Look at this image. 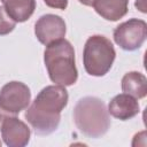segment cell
I'll list each match as a JSON object with an SVG mask.
<instances>
[{"mask_svg":"<svg viewBox=\"0 0 147 147\" xmlns=\"http://www.w3.org/2000/svg\"><path fill=\"white\" fill-rule=\"evenodd\" d=\"M115 42L124 51H136L147 38V23L144 20L130 18L117 25L113 33Z\"/></svg>","mask_w":147,"mask_h":147,"instance_id":"5","label":"cell"},{"mask_svg":"<svg viewBox=\"0 0 147 147\" xmlns=\"http://www.w3.org/2000/svg\"><path fill=\"white\" fill-rule=\"evenodd\" d=\"M8 116H13V114L6 111L5 109H2V108L0 107V126H1V124H2V122H3V119H5L6 117H8Z\"/></svg>","mask_w":147,"mask_h":147,"instance_id":"16","label":"cell"},{"mask_svg":"<svg viewBox=\"0 0 147 147\" xmlns=\"http://www.w3.org/2000/svg\"><path fill=\"white\" fill-rule=\"evenodd\" d=\"M107 110L113 117L121 121H127L139 114L140 107L136 98L122 93L115 95L110 100Z\"/></svg>","mask_w":147,"mask_h":147,"instance_id":"9","label":"cell"},{"mask_svg":"<svg viewBox=\"0 0 147 147\" xmlns=\"http://www.w3.org/2000/svg\"><path fill=\"white\" fill-rule=\"evenodd\" d=\"M82 5H84V6H88V7H92L93 6V3H94V0H78Z\"/></svg>","mask_w":147,"mask_h":147,"instance_id":"17","label":"cell"},{"mask_svg":"<svg viewBox=\"0 0 147 147\" xmlns=\"http://www.w3.org/2000/svg\"><path fill=\"white\" fill-rule=\"evenodd\" d=\"M122 91L136 99H142L147 95V78L139 71L126 72L122 78Z\"/></svg>","mask_w":147,"mask_h":147,"instance_id":"12","label":"cell"},{"mask_svg":"<svg viewBox=\"0 0 147 147\" xmlns=\"http://www.w3.org/2000/svg\"><path fill=\"white\" fill-rule=\"evenodd\" d=\"M30 101V88L22 82H9L0 90V107L13 115H17L22 110L26 109Z\"/></svg>","mask_w":147,"mask_h":147,"instance_id":"6","label":"cell"},{"mask_svg":"<svg viewBox=\"0 0 147 147\" xmlns=\"http://www.w3.org/2000/svg\"><path fill=\"white\" fill-rule=\"evenodd\" d=\"M6 13L16 22L28 21L36 9V0H1Z\"/></svg>","mask_w":147,"mask_h":147,"instance_id":"11","label":"cell"},{"mask_svg":"<svg viewBox=\"0 0 147 147\" xmlns=\"http://www.w3.org/2000/svg\"><path fill=\"white\" fill-rule=\"evenodd\" d=\"M1 138L8 147H24L30 141V127L16 115L8 116L3 119L1 126Z\"/></svg>","mask_w":147,"mask_h":147,"instance_id":"8","label":"cell"},{"mask_svg":"<svg viewBox=\"0 0 147 147\" xmlns=\"http://www.w3.org/2000/svg\"><path fill=\"white\" fill-rule=\"evenodd\" d=\"M46 6L55 9H61L64 10L68 7V0H44Z\"/></svg>","mask_w":147,"mask_h":147,"instance_id":"14","label":"cell"},{"mask_svg":"<svg viewBox=\"0 0 147 147\" xmlns=\"http://www.w3.org/2000/svg\"><path fill=\"white\" fill-rule=\"evenodd\" d=\"M67 32L64 20L55 14H46L40 16L34 24V34L39 42L49 45L54 41L63 39Z\"/></svg>","mask_w":147,"mask_h":147,"instance_id":"7","label":"cell"},{"mask_svg":"<svg viewBox=\"0 0 147 147\" xmlns=\"http://www.w3.org/2000/svg\"><path fill=\"white\" fill-rule=\"evenodd\" d=\"M134 6L141 11V13H147V9H146V1L145 0H136V3Z\"/></svg>","mask_w":147,"mask_h":147,"instance_id":"15","label":"cell"},{"mask_svg":"<svg viewBox=\"0 0 147 147\" xmlns=\"http://www.w3.org/2000/svg\"><path fill=\"white\" fill-rule=\"evenodd\" d=\"M44 62L49 79L62 86H71L77 82L78 71L75 62V49L70 41L60 39L46 46Z\"/></svg>","mask_w":147,"mask_h":147,"instance_id":"2","label":"cell"},{"mask_svg":"<svg viewBox=\"0 0 147 147\" xmlns=\"http://www.w3.org/2000/svg\"><path fill=\"white\" fill-rule=\"evenodd\" d=\"M0 146H1V141H0Z\"/></svg>","mask_w":147,"mask_h":147,"instance_id":"18","label":"cell"},{"mask_svg":"<svg viewBox=\"0 0 147 147\" xmlns=\"http://www.w3.org/2000/svg\"><path fill=\"white\" fill-rule=\"evenodd\" d=\"M94 10L107 21H118L127 14L129 0H94Z\"/></svg>","mask_w":147,"mask_h":147,"instance_id":"10","label":"cell"},{"mask_svg":"<svg viewBox=\"0 0 147 147\" xmlns=\"http://www.w3.org/2000/svg\"><path fill=\"white\" fill-rule=\"evenodd\" d=\"M16 26V22L6 13L3 7H0V36L10 33Z\"/></svg>","mask_w":147,"mask_h":147,"instance_id":"13","label":"cell"},{"mask_svg":"<svg viewBox=\"0 0 147 147\" xmlns=\"http://www.w3.org/2000/svg\"><path fill=\"white\" fill-rule=\"evenodd\" d=\"M115 57L114 45L107 37L94 34L87 38L83 51V64L88 75L105 76L111 69Z\"/></svg>","mask_w":147,"mask_h":147,"instance_id":"4","label":"cell"},{"mask_svg":"<svg viewBox=\"0 0 147 147\" xmlns=\"http://www.w3.org/2000/svg\"><path fill=\"white\" fill-rule=\"evenodd\" d=\"M68 91L62 85H48L36 96L24 114L25 119L39 136L53 133L61 121V111L67 107Z\"/></svg>","mask_w":147,"mask_h":147,"instance_id":"1","label":"cell"},{"mask_svg":"<svg viewBox=\"0 0 147 147\" xmlns=\"http://www.w3.org/2000/svg\"><path fill=\"white\" fill-rule=\"evenodd\" d=\"M77 129L88 138H100L110 127V117L105 102L95 96L79 99L74 108Z\"/></svg>","mask_w":147,"mask_h":147,"instance_id":"3","label":"cell"}]
</instances>
